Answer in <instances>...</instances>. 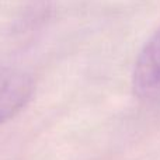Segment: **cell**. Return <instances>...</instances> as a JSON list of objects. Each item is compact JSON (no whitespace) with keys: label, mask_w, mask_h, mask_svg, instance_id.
<instances>
[{"label":"cell","mask_w":160,"mask_h":160,"mask_svg":"<svg viewBox=\"0 0 160 160\" xmlns=\"http://www.w3.org/2000/svg\"><path fill=\"white\" fill-rule=\"evenodd\" d=\"M34 93V80L17 68L0 65V125L25 107Z\"/></svg>","instance_id":"6da1fadb"},{"label":"cell","mask_w":160,"mask_h":160,"mask_svg":"<svg viewBox=\"0 0 160 160\" xmlns=\"http://www.w3.org/2000/svg\"><path fill=\"white\" fill-rule=\"evenodd\" d=\"M132 86L135 93L143 98L160 94V28L146 42L136 59Z\"/></svg>","instance_id":"7a4b0ae2"}]
</instances>
